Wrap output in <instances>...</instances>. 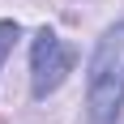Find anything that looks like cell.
I'll list each match as a JSON object with an SVG mask.
<instances>
[{
    "mask_svg": "<svg viewBox=\"0 0 124 124\" xmlns=\"http://www.w3.org/2000/svg\"><path fill=\"white\" fill-rule=\"evenodd\" d=\"M120 107H124V22H116L90 56V116L99 124H111Z\"/></svg>",
    "mask_w": 124,
    "mask_h": 124,
    "instance_id": "cell-1",
    "label": "cell"
},
{
    "mask_svg": "<svg viewBox=\"0 0 124 124\" xmlns=\"http://www.w3.org/2000/svg\"><path fill=\"white\" fill-rule=\"evenodd\" d=\"M69 64H73L69 47L56 39V30L43 26L34 34V47H30V90H34V99H47L51 90L60 86L64 73H69Z\"/></svg>",
    "mask_w": 124,
    "mask_h": 124,
    "instance_id": "cell-2",
    "label": "cell"
},
{
    "mask_svg": "<svg viewBox=\"0 0 124 124\" xmlns=\"http://www.w3.org/2000/svg\"><path fill=\"white\" fill-rule=\"evenodd\" d=\"M17 22H0V69H4V56L13 51V43H17Z\"/></svg>",
    "mask_w": 124,
    "mask_h": 124,
    "instance_id": "cell-3",
    "label": "cell"
}]
</instances>
